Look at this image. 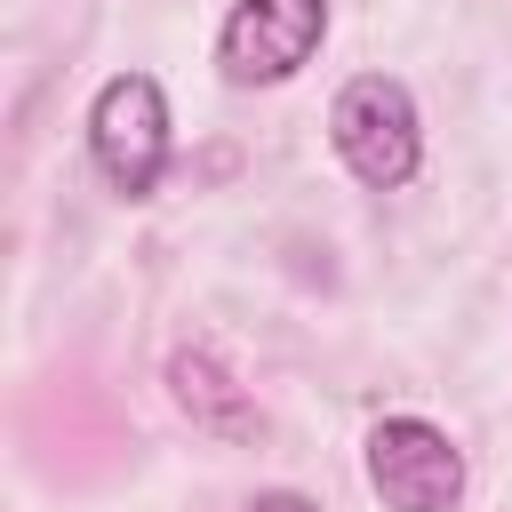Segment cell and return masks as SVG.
<instances>
[{"label": "cell", "mask_w": 512, "mask_h": 512, "mask_svg": "<svg viewBox=\"0 0 512 512\" xmlns=\"http://www.w3.org/2000/svg\"><path fill=\"white\" fill-rule=\"evenodd\" d=\"M328 144L336 160L368 184V192H400L416 168H424V120H416V96L392 80V72H360L336 88L328 104Z\"/></svg>", "instance_id": "cell-1"}, {"label": "cell", "mask_w": 512, "mask_h": 512, "mask_svg": "<svg viewBox=\"0 0 512 512\" xmlns=\"http://www.w3.org/2000/svg\"><path fill=\"white\" fill-rule=\"evenodd\" d=\"M88 152L120 200H144L168 176V96L152 72H112L88 104Z\"/></svg>", "instance_id": "cell-2"}, {"label": "cell", "mask_w": 512, "mask_h": 512, "mask_svg": "<svg viewBox=\"0 0 512 512\" xmlns=\"http://www.w3.org/2000/svg\"><path fill=\"white\" fill-rule=\"evenodd\" d=\"M328 40V0H232L216 32V64L232 88H280L296 80Z\"/></svg>", "instance_id": "cell-3"}, {"label": "cell", "mask_w": 512, "mask_h": 512, "mask_svg": "<svg viewBox=\"0 0 512 512\" xmlns=\"http://www.w3.org/2000/svg\"><path fill=\"white\" fill-rule=\"evenodd\" d=\"M368 488L384 496V512H456L464 448L424 416H376L368 424Z\"/></svg>", "instance_id": "cell-4"}, {"label": "cell", "mask_w": 512, "mask_h": 512, "mask_svg": "<svg viewBox=\"0 0 512 512\" xmlns=\"http://www.w3.org/2000/svg\"><path fill=\"white\" fill-rule=\"evenodd\" d=\"M168 392H176V408H184L192 424H208V432H248V424H256L248 400H240V384H232L208 352H176V360H168Z\"/></svg>", "instance_id": "cell-5"}, {"label": "cell", "mask_w": 512, "mask_h": 512, "mask_svg": "<svg viewBox=\"0 0 512 512\" xmlns=\"http://www.w3.org/2000/svg\"><path fill=\"white\" fill-rule=\"evenodd\" d=\"M248 512H320V504H312V496H296V488H272V496H256Z\"/></svg>", "instance_id": "cell-6"}]
</instances>
